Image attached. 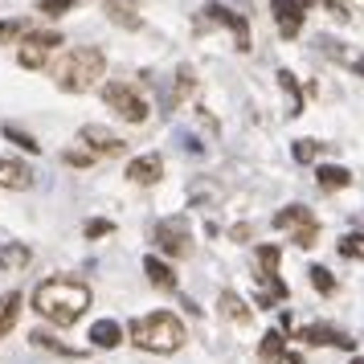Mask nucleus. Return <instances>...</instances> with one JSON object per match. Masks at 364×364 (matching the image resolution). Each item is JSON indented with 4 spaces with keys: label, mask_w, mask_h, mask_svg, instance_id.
<instances>
[{
    "label": "nucleus",
    "mask_w": 364,
    "mask_h": 364,
    "mask_svg": "<svg viewBox=\"0 0 364 364\" xmlns=\"http://www.w3.org/2000/svg\"><path fill=\"white\" fill-rule=\"evenodd\" d=\"M270 9H274L279 33L282 37H299V29H303V9H299L295 0H270Z\"/></svg>",
    "instance_id": "f8f14e48"
},
{
    "label": "nucleus",
    "mask_w": 364,
    "mask_h": 364,
    "mask_svg": "<svg viewBox=\"0 0 364 364\" xmlns=\"http://www.w3.org/2000/svg\"><path fill=\"white\" fill-rule=\"evenodd\" d=\"M29 340H33L37 348H46V352H62V356H78V348H70V344H58V340H53L50 331H33Z\"/></svg>",
    "instance_id": "b1692460"
},
{
    "label": "nucleus",
    "mask_w": 364,
    "mask_h": 364,
    "mask_svg": "<svg viewBox=\"0 0 364 364\" xmlns=\"http://www.w3.org/2000/svg\"><path fill=\"white\" fill-rule=\"evenodd\" d=\"M151 242H156V250H164V254H172V258H184L188 254V217H164V221H156L151 225Z\"/></svg>",
    "instance_id": "423d86ee"
},
{
    "label": "nucleus",
    "mask_w": 364,
    "mask_h": 364,
    "mask_svg": "<svg viewBox=\"0 0 364 364\" xmlns=\"http://www.w3.org/2000/svg\"><path fill=\"white\" fill-rule=\"evenodd\" d=\"M62 160H66V164H74V168H90V164H95V156H90V151H66Z\"/></svg>",
    "instance_id": "7c9ffc66"
},
{
    "label": "nucleus",
    "mask_w": 364,
    "mask_h": 364,
    "mask_svg": "<svg viewBox=\"0 0 364 364\" xmlns=\"http://www.w3.org/2000/svg\"><path fill=\"white\" fill-rule=\"evenodd\" d=\"M299 340H303V344H331V348H344V352L356 348V340H352L348 331L328 328V323H311V328H303L299 331Z\"/></svg>",
    "instance_id": "9d476101"
},
{
    "label": "nucleus",
    "mask_w": 364,
    "mask_h": 364,
    "mask_svg": "<svg viewBox=\"0 0 364 364\" xmlns=\"http://www.w3.org/2000/svg\"><path fill=\"white\" fill-rule=\"evenodd\" d=\"M90 307V287L78 279H46L33 291V311L58 328H74Z\"/></svg>",
    "instance_id": "f257e3e1"
},
{
    "label": "nucleus",
    "mask_w": 364,
    "mask_h": 364,
    "mask_svg": "<svg viewBox=\"0 0 364 364\" xmlns=\"http://www.w3.org/2000/svg\"><path fill=\"white\" fill-rule=\"evenodd\" d=\"M29 33V25H25V17H13V21H0V46H13L17 37Z\"/></svg>",
    "instance_id": "5701e85b"
},
{
    "label": "nucleus",
    "mask_w": 364,
    "mask_h": 364,
    "mask_svg": "<svg viewBox=\"0 0 364 364\" xmlns=\"http://www.w3.org/2000/svg\"><path fill=\"white\" fill-rule=\"evenodd\" d=\"M4 139H13V144H17V148H25V151H41V144H37L33 135L29 132H21V127H13V123H4Z\"/></svg>",
    "instance_id": "393cba45"
},
{
    "label": "nucleus",
    "mask_w": 364,
    "mask_h": 364,
    "mask_svg": "<svg viewBox=\"0 0 364 364\" xmlns=\"http://www.w3.org/2000/svg\"><path fill=\"white\" fill-rule=\"evenodd\" d=\"M340 254L364 262V233H344V237H340Z\"/></svg>",
    "instance_id": "a878e982"
},
{
    "label": "nucleus",
    "mask_w": 364,
    "mask_h": 364,
    "mask_svg": "<svg viewBox=\"0 0 364 364\" xmlns=\"http://www.w3.org/2000/svg\"><path fill=\"white\" fill-rule=\"evenodd\" d=\"M279 86H282V99H287V115L291 119L303 115V95H299V82L291 70H279Z\"/></svg>",
    "instance_id": "aec40b11"
},
{
    "label": "nucleus",
    "mask_w": 364,
    "mask_h": 364,
    "mask_svg": "<svg viewBox=\"0 0 364 364\" xmlns=\"http://www.w3.org/2000/svg\"><path fill=\"white\" fill-rule=\"evenodd\" d=\"M107 17L115 21V25H123V29H139V13H135L132 4H123V0L107 4Z\"/></svg>",
    "instance_id": "4be33fe9"
},
{
    "label": "nucleus",
    "mask_w": 364,
    "mask_h": 364,
    "mask_svg": "<svg viewBox=\"0 0 364 364\" xmlns=\"http://www.w3.org/2000/svg\"><path fill=\"white\" fill-rule=\"evenodd\" d=\"M144 274L151 279V287H160V291H176V270H172L168 262H160L156 254L144 258Z\"/></svg>",
    "instance_id": "ddd939ff"
},
{
    "label": "nucleus",
    "mask_w": 364,
    "mask_h": 364,
    "mask_svg": "<svg viewBox=\"0 0 364 364\" xmlns=\"http://www.w3.org/2000/svg\"><path fill=\"white\" fill-rule=\"evenodd\" d=\"M307 274H311V287L319 291V295H331V291H336V279H331V270H323V266H311Z\"/></svg>",
    "instance_id": "bb28decb"
},
{
    "label": "nucleus",
    "mask_w": 364,
    "mask_h": 364,
    "mask_svg": "<svg viewBox=\"0 0 364 364\" xmlns=\"http://www.w3.org/2000/svg\"><path fill=\"white\" fill-rule=\"evenodd\" d=\"M230 237H233V242H246V237H250V225H233Z\"/></svg>",
    "instance_id": "473e14b6"
},
{
    "label": "nucleus",
    "mask_w": 364,
    "mask_h": 364,
    "mask_svg": "<svg viewBox=\"0 0 364 364\" xmlns=\"http://www.w3.org/2000/svg\"><path fill=\"white\" fill-rule=\"evenodd\" d=\"M102 70H107L102 50L78 46V50H70L66 58L53 66V82H58V90H66V95H82V90H90V86L102 78Z\"/></svg>",
    "instance_id": "7ed1b4c3"
},
{
    "label": "nucleus",
    "mask_w": 364,
    "mask_h": 364,
    "mask_svg": "<svg viewBox=\"0 0 364 364\" xmlns=\"http://www.w3.org/2000/svg\"><path fill=\"white\" fill-rule=\"evenodd\" d=\"M258 356H262V364L287 360V340H282V331H266L262 340H258Z\"/></svg>",
    "instance_id": "a211bd4d"
},
{
    "label": "nucleus",
    "mask_w": 364,
    "mask_h": 364,
    "mask_svg": "<svg viewBox=\"0 0 364 364\" xmlns=\"http://www.w3.org/2000/svg\"><path fill=\"white\" fill-rule=\"evenodd\" d=\"M352 364H364V356H356V360H352Z\"/></svg>",
    "instance_id": "c9c22d12"
},
{
    "label": "nucleus",
    "mask_w": 364,
    "mask_h": 364,
    "mask_svg": "<svg viewBox=\"0 0 364 364\" xmlns=\"http://www.w3.org/2000/svg\"><path fill=\"white\" fill-rule=\"evenodd\" d=\"M78 139L86 144L90 156H123V148H127L115 132H107V127H99V123H86L82 132H78Z\"/></svg>",
    "instance_id": "1a4fd4ad"
},
{
    "label": "nucleus",
    "mask_w": 364,
    "mask_h": 364,
    "mask_svg": "<svg viewBox=\"0 0 364 364\" xmlns=\"http://www.w3.org/2000/svg\"><path fill=\"white\" fill-rule=\"evenodd\" d=\"M62 46V33H53V29H29L25 33V41H21V50H17V62L25 70H41L46 66V58H50L53 50Z\"/></svg>",
    "instance_id": "0eeeda50"
},
{
    "label": "nucleus",
    "mask_w": 364,
    "mask_h": 364,
    "mask_svg": "<svg viewBox=\"0 0 364 364\" xmlns=\"http://www.w3.org/2000/svg\"><path fill=\"white\" fill-rule=\"evenodd\" d=\"M299 9H307V4H319V0H295Z\"/></svg>",
    "instance_id": "f704fd0d"
},
{
    "label": "nucleus",
    "mask_w": 364,
    "mask_h": 364,
    "mask_svg": "<svg viewBox=\"0 0 364 364\" xmlns=\"http://www.w3.org/2000/svg\"><path fill=\"white\" fill-rule=\"evenodd\" d=\"M29 262H33V250L25 246V242H9V246L0 250V270H9V274L25 270Z\"/></svg>",
    "instance_id": "4468645a"
},
{
    "label": "nucleus",
    "mask_w": 364,
    "mask_h": 364,
    "mask_svg": "<svg viewBox=\"0 0 364 364\" xmlns=\"http://www.w3.org/2000/svg\"><path fill=\"white\" fill-rule=\"evenodd\" d=\"M315 181H319V188L336 193V188H348V184H352V172H348V168H340V164H319Z\"/></svg>",
    "instance_id": "6ab92c4d"
},
{
    "label": "nucleus",
    "mask_w": 364,
    "mask_h": 364,
    "mask_svg": "<svg viewBox=\"0 0 364 364\" xmlns=\"http://www.w3.org/2000/svg\"><path fill=\"white\" fill-rule=\"evenodd\" d=\"M111 230H115L111 221H86V237H107Z\"/></svg>",
    "instance_id": "2f4dec72"
},
{
    "label": "nucleus",
    "mask_w": 364,
    "mask_h": 364,
    "mask_svg": "<svg viewBox=\"0 0 364 364\" xmlns=\"http://www.w3.org/2000/svg\"><path fill=\"white\" fill-rule=\"evenodd\" d=\"M90 344L95 348H119L123 344V328H119L115 319H95V323H90Z\"/></svg>",
    "instance_id": "2eb2a0df"
},
{
    "label": "nucleus",
    "mask_w": 364,
    "mask_h": 364,
    "mask_svg": "<svg viewBox=\"0 0 364 364\" xmlns=\"http://www.w3.org/2000/svg\"><path fill=\"white\" fill-rule=\"evenodd\" d=\"M352 66H356V74H360V78H364V53H360V58H356V62H352Z\"/></svg>",
    "instance_id": "72a5a7b5"
},
{
    "label": "nucleus",
    "mask_w": 364,
    "mask_h": 364,
    "mask_svg": "<svg viewBox=\"0 0 364 364\" xmlns=\"http://www.w3.org/2000/svg\"><path fill=\"white\" fill-rule=\"evenodd\" d=\"M160 176H164V160H160L156 151L135 156L132 164H127V181H132V184H156Z\"/></svg>",
    "instance_id": "9b49d317"
},
{
    "label": "nucleus",
    "mask_w": 364,
    "mask_h": 364,
    "mask_svg": "<svg viewBox=\"0 0 364 364\" xmlns=\"http://www.w3.org/2000/svg\"><path fill=\"white\" fill-rule=\"evenodd\" d=\"M102 99H107V107H111L115 115L127 119V123H144V119H148V102L139 99L135 86H127V82H111L102 90Z\"/></svg>",
    "instance_id": "6e6552de"
},
{
    "label": "nucleus",
    "mask_w": 364,
    "mask_h": 364,
    "mask_svg": "<svg viewBox=\"0 0 364 364\" xmlns=\"http://www.w3.org/2000/svg\"><path fill=\"white\" fill-rule=\"evenodd\" d=\"M0 184L4 188H29L33 184V172L17 160H0Z\"/></svg>",
    "instance_id": "f3484780"
},
{
    "label": "nucleus",
    "mask_w": 364,
    "mask_h": 364,
    "mask_svg": "<svg viewBox=\"0 0 364 364\" xmlns=\"http://www.w3.org/2000/svg\"><path fill=\"white\" fill-rule=\"evenodd\" d=\"M127 4H135V0H127Z\"/></svg>",
    "instance_id": "e433bc0d"
},
{
    "label": "nucleus",
    "mask_w": 364,
    "mask_h": 364,
    "mask_svg": "<svg viewBox=\"0 0 364 364\" xmlns=\"http://www.w3.org/2000/svg\"><path fill=\"white\" fill-rule=\"evenodd\" d=\"M291 151H295L299 164H311L315 151H319V144H315V139H295V148H291Z\"/></svg>",
    "instance_id": "cd10ccee"
},
{
    "label": "nucleus",
    "mask_w": 364,
    "mask_h": 364,
    "mask_svg": "<svg viewBox=\"0 0 364 364\" xmlns=\"http://www.w3.org/2000/svg\"><path fill=\"white\" fill-rule=\"evenodd\" d=\"M209 25H225L233 33V46L242 53L254 50V41H250V21L242 17V13H233V9H225V4H205L197 17V29H209Z\"/></svg>",
    "instance_id": "39448f33"
},
{
    "label": "nucleus",
    "mask_w": 364,
    "mask_h": 364,
    "mask_svg": "<svg viewBox=\"0 0 364 364\" xmlns=\"http://www.w3.org/2000/svg\"><path fill=\"white\" fill-rule=\"evenodd\" d=\"M221 315H230L233 323H250V319H254V311H250L233 291H221Z\"/></svg>",
    "instance_id": "412c9836"
},
{
    "label": "nucleus",
    "mask_w": 364,
    "mask_h": 364,
    "mask_svg": "<svg viewBox=\"0 0 364 364\" xmlns=\"http://www.w3.org/2000/svg\"><path fill=\"white\" fill-rule=\"evenodd\" d=\"M193 86H197V82H193V70L184 66L181 74H176V99H172V102H181L184 95H188V90H193Z\"/></svg>",
    "instance_id": "c756f323"
},
{
    "label": "nucleus",
    "mask_w": 364,
    "mask_h": 364,
    "mask_svg": "<svg viewBox=\"0 0 364 364\" xmlns=\"http://www.w3.org/2000/svg\"><path fill=\"white\" fill-rule=\"evenodd\" d=\"M70 9H74V0H41V13H46V17H62Z\"/></svg>",
    "instance_id": "c85d7f7f"
},
{
    "label": "nucleus",
    "mask_w": 364,
    "mask_h": 364,
    "mask_svg": "<svg viewBox=\"0 0 364 364\" xmlns=\"http://www.w3.org/2000/svg\"><path fill=\"white\" fill-rule=\"evenodd\" d=\"M132 344L144 348V352H156V356H172V352H181L184 340H188V331L184 323L176 319L172 311H151V315H139L132 319Z\"/></svg>",
    "instance_id": "f03ea898"
},
{
    "label": "nucleus",
    "mask_w": 364,
    "mask_h": 364,
    "mask_svg": "<svg viewBox=\"0 0 364 364\" xmlns=\"http://www.w3.org/2000/svg\"><path fill=\"white\" fill-rule=\"evenodd\" d=\"M274 225L291 233V242H295L299 250H311L315 237H319V217H315L307 205H287V209H279V213H274Z\"/></svg>",
    "instance_id": "20e7f679"
},
{
    "label": "nucleus",
    "mask_w": 364,
    "mask_h": 364,
    "mask_svg": "<svg viewBox=\"0 0 364 364\" xmlns=\"http://www.w3.org/2000/svg\"><path fill=\"white\" fill-rule=\"evenodd\" d=\"M21 303H25V299H21L17 291H9V295H0V340H4L9 331L17 328V319H21Z\"/></svg>",
    "instance_id": "dca6fc26"
}]
</instances>
